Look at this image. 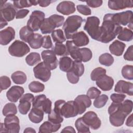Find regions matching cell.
Returning <instances> with one entry per match:
<instances>
[{
    "label": "cell",
    "instance_id": "24",
    "mask_svg": "<svg viewBox=\"0 0 133 133\" xmlns=\"http://www.w3.org/2000/svg\"><path fill=\"white\" fill-rule=\"evenodd\" d=\"M44 112L39 108L32 107L29 114V118L33 123L38 124L42 122L44 118Z\"/></svg>",
    "mask_w": 133,
    "mask_h": 133
},
{
    "label": "cell",
    "instance_id": "34",
    "mask_svg": "<svg viewBox=\"0 0 133 133\" xmlns=\"http://www.w3.org/2000/svg\"><path fill=\"white\" fill-rule=\"evenodd\" d=\"M41 60L40 55L36 52H31L25 58V62L30 66H33L36 64Z\"/></svg>",
    "mask_w": 133,
    "mask_h": 133
},
{
    "label": "cell",
    "instance_id": "33",
    "mask_svg": "<svg viewBox=\"0 0 133 133\" xmlns=\"http://www.w3.org/2000/svg\"><path fill=\"white\" fill-rule=\"evenodd\" d=\"M52 50L55 54L59 56H67L69 55L66 46L63 44L55 43Z\"/></svg>",
    "mask_w": 133,
    "mask_h": 133
},
{
    "label": "cell",
    "instance_id": "47",
    "mask_svg": "<svg viewBox=\"0 0 133 133\" xmlns=\"http://www.w3.org/2000/svg\"><path fill=\"white\" fill-rule=\"evenodd\" d=\"M107 71L105 69L98 67L92 70L90 74V78L93 81H96L97 78L102 75L106 74Z\"/></svg>",
    "mask_w": 133,
    "mask_h": 133
},
{
    "label": "cell",
    "instance_id": "32",
    "mask_svg": "<svg viewBox=\"0 0 133 133\" xmlns=\"http://www.w3.org/2000/svg\"><path fill=\"white\" fill-rule=\"evenodd\" d=\"M76 129L78 133H90L89 127L83 121L82 117L76 119L75 123Z\"/></svg>",
    "mask_w": 133,
    "mask_h": 133
},
{
    "label": "cell",
    "instance_id": "45",
    "mask_svg": "<svg viewBox=\"0 0 133 133\" xmlns=\"http://www.w3.org/2000/svg\"><path fill=\"white\" fill-rule=\"evenodd\" d=\"M74 71L79 77L82 76L84 73V66L82 62L73 61V66L71 69Z\"/></svg>",
    "mask_w": 133,
    "mask_h": 133
},
{
    "label": "cell",
    "instance_id": "44",
    "mask_svg": "<svg viewBox=\"0 0 133 133\" xmlns=\"http://www.w3.org/2000/svg\"><path fill=\"white\" fill-rule=\"evenodd\" d=\"M82 62H86L90 60L92 57V54L91 50L88 48L84 47L79 48Z\"/></svg>",
    "mask_w": 133,
    "mask_h": 133
},
{
    "label": "cell",
    "instance_id": "29",
    "mask_svg": "<svg viewBox=\"0 0 133 133\" xmlns=\"http://www.w3.org/2000/svg\"><path fill=\"white\" fill-rule=\"evenodd\" d=\"M28 43L32 48L38 49L42 46L43 36L39 33H34Z\"/></svg>",
    "mask_w": 133,
    "mask_h": 133
},
{
    "label": "cell",
    "instance_id": "5",
    "mask_svg": "<svg viewBox=\"0 0 133 133\" xmlns=\"http://www.w3.org/2000/svg\"><path fill=\"white\" fill-rule=\"evenodd\" d=\"M100 20L96 16L88 17L84 26V29L94 39L99 41L101 35V29L99 26Z\"/></svg>",
    "mask_w": 133,
    "mask_h": 133
},
{
    "label": "cell",
    "instance_id": "28",
    "mask_svg": "<svg viewBox=\"0 0 133 133\" xmlns=\"http://www.w3.org/2000/svg\"><path fill=\"white\" fill-rule=\"evenodd\" d=\"M73 64V60L68 56H64L60 58L59 62V68L63 72H68L69 71L72 69Z\"/></svg>",
    "mask_w": 133,
    "mask_h": 133
},
{
    "label": "cell",
    "instance_id": "19",
    "mask_svg": "<svg viewBox=\"0 0 133 133\" xmlns=\"http://www.w3.org/2000/svg\"><path fill=\"white\" fill-rule=\"evenodd\" d=\"M15 37V31L14 28L8 26L0 32V44L6 45L12 41Z\"/></svg>",
    "mask_w": 133,
    "mask_h": 133
},
{
    "label": "cell",
    "instance_id": "54",
    "mask_svg": "<svg viewBox=\"0 0 133 133\" xmlns=\"http://www.w3.org/2000/svg\"><path fill=\"white\" fill-rule=\"evenodd\" d=\"M52 43L51 37L49 35H45L43 36V43L42 47L45 49H49L52 47Z\"/></svg>",
    "mask_w": 133,
    "mask_h": 133
},
{
    "label": "cell",
    "instance_id": "13",
    "mask_svg": "<svg viewBox=\"0 0 133 133\" xmlns=\"http://www.w3.org/2000/svg\"><path fill=\"white\" fill-rule=\"evenodd\" d=\"M82 118L85 123L92 129H99L101 125V122L97 114L94 111H88L83 116Z\"/></svg>",
    "mask_w": 133,
    "mask_h": 133
},
{
    "label": "cell",
    "instance_id": "63",
    "mask_svg": "<svg viewBox=\"0 0 133 133\" xmlns=\"http://www.w3.org/2000/svg\"><path fill=\"white\" fill-rule=\"evenodd\" d=\"M24 132H36V131L33 128L28 127L25 129V130H24Z\"/></svg>",
    "mask_w": 133,
    "mask_h": 133
},
{
    "label": "cell",
    "instance_id": "21",
    "mask_svg": "<svg viewBox=\"0 0 133 133\" xmlns=\"http://www.w3.org/2000/svg\"><path fill=\"white\" fill-rule=\"evenodd\" d=\"M108 4L109 8L114 10H119L133 7V2L132 1H109Z\"/></svg>",
    "mask_w": 133,
    "mask_h": 133
},
{
    "label": "cell",
    "instance_id": "18",
    "mask_svg": "<svg viewBox=\"0 0 133 133\" xmlns=\"http://www.w3.org/2000/svg\"><path fill=\"white\" fill-rule=\"evenodd\" d=\"M24 90L22 87L19 86H13L7 91L6 97L9 101L12 102H16L20 99L24 94Z\"/></svg>",
    "mask_w": 133,
    "mask_h": 133
},
{
    "label": "cell",
    "instance_id": "39",
    "mask_svg": "<svg viewBox=\"0 0 133 133\" xmlns=\"http://www.w3.org/2000/svg\"><path fill=\"white\" fill-rule=\"evenodd\" d=\"M3 115L7 116L10 115H16L17 113V107L14 103H8L6 104L2 110Z\"/></svg>",
    "mask_w": 133,
    "mask_h": 133
},
{
    "label": "cell",
    "instance_id": "23",
    "mask_svg": "<svg viewBox=\"0 0 133 133\" xmlns=\"http://www.w3.org/2000/svg\"><path fill=\"white\" fill-rule=\"evenodd\" d=\"M65 45L66 46L69 55L74 60L82 62L79 48L76 46L72 41H67Z\"/></svg>",
    "mask_w": 133,
    "mask_h": 133
},
{
    "label": "cell",
    "instance_id": "53",
    "mask_svg": "<svg viewBox=\"0 0 133 133\" xmlns=\"http://www.w3.org/2000/svg\"><path fill=\"white\" fill-rule=\"evenodd\" d=\"M126 97V95L123 94H116L114 93L112 94L111 96V99L113 102L116 103H121L122 102L125 98Z\"/></svg>",
    "mask_w": 133,
    "mask_h": 133
},
{
    "label": "cell",
    "instance_id": "35",
    "mask_svg": "<svg viewBox=\"0 0 133 133\" xmlns=\"http://www.w3.org/2000/svg\"><path fill=\"white\" fill-rule=\"evenodd\" d=\"M33 34V32L27 26H23L19 31L20 38L22 41L25 42V43H28L29 39Z\"/></svg>",
    "mask_w": 133,
    "mask_h": 133
},
{
    "label": "cell",
    "instance_id": "15",
    "mask_svg": "<svg viewBox=\"0 0 133 133\" xmlns=\"http://www.w3.org/2000/svg\"><path fill=\"white\" fill-rule=\"evenodd\" d=\"M74 101L77 106L78 114L79 115L84 113L86 109L89 108L91 105V101L87 95H78Z\"/></svg>",
    "mask_w": 133,
    "mask_h": 133
},
{
    "label": "cell",
    "instance_id": "7",
    "mask_svg": "<svg viewBox=\"0 0 133 133\" xmlns=\"http://www.w3.org/2000/svg\"><path fill=\"white\" fill-rule=\"evenodd\" d=\"M45 14L42 11H33L27 22L26 26L33 32L37 31L40 29L41 24L45 19Z\"/></svg>",
    "mask_w": 133,
    "mask_h": 133
},
{
    "label": "cell",
    "instance_id": "52",
    "mask_svg": "<svg viewBox=\"0 0 133 133\" xmlns=\"http://www.w3.org/2000/svg\"><path fill=\"white\" fill-rule=\"evenodd\" d=\"M76 8L77 11L81 14L85 16H89L91 14L90 9L87 5H77Z\"/></svg>",
    "mask_w": 133,
    "mask_h": 133
},
{
    "label": "cell",
    "instance_id": "60",
    "mask_svg": "<svg viewBox=\"0 0 133 133\" xmlns=\"http://www.w3.org/2000/svg\"><path fill=\"white\" fill-rule=\"evenodd\" d=\"M61 132H73L75 133L76 131L74 128L72 126H67L64 127L61 131Z\"/></svg>",
    "mask_w": 133,
    "mask_h": 133
},
{
    "label": "cell",
    "instance_id": "64",
    "mask_svg": "<svg viewBox=\"0 0 133 133\" xmlns=\"http://www.w3.org/2000/svg\"><path fill=\"white\" fill-rule=\"evenodd\" d=\"M1 132H7V130L6 129L4 126V124L1 123V130H0Z\"/></svg>",
    "mask_w": 133,
    "mask_h": 133
},
{
    "label": "cell",
    "instance_id": "25",
    "mask_svg": "<svg viewBox=\"0 0 133 133\" xmlns=\"http://www.w3.org/2000/svg\"><path fill=\"white\" fill-rule=\"evenodd\" d=\"M61 127V124H55L50 121L44 122L39 127V133H51L56 132Z\"/></svg>",
    "mask_w": 133,
    "mask_h": 133
},
{
    "label": "cell",
    "instance_id": "12",
    "mask_svg": "<svg viewBox=\"0 0 133 133\" xmlns=\"http://www.w3.org/2000/svg\"><path fill=\"white\" fill-rule=\"evenodd\" d=\"M4 124L7 132L18 133L19 132L20 129L19 119L15 115H10L6 116Z\"/></svg>",
    "mask_w": 133,
    "mask_h": 133
},
{
    "label": "cell",
    "instance_id": "50",
    "mask_svg": "<svg viewBox=\"0 0 133 133\" xmlns=\"http://www.w3.org/2000/svg\"><path fill=\"white\" fill-rule=\"evenodd\" d=\"M66 77L69 82L73 84L77 83L79 79V76L72 70H70L69 71L66 72Z\"/></svg>",
    "mask_w": 133,
    "mask_h": 133
},
{
    "label": "cell",
    "instance_id": "4",
    "mask_svg": "<svg viewBox=\"0 0 133 133\" xmlns=\"http://www.w3.org/2000/svg\"><path fill=\"white\" fill-rule=\"evenodd\" d=\"M83 22V19L79 16L72 15L68 17L63 23L62 28L65 38L68 39H72L73 35L77 32Z\"/></svg>",
    "mask_w": 133,
    "mask_h": 133
},
{
    "label": "cell",
    "instance_id": "56",
    "mask_svg": "<svg viewBox=\"0 0 133 133\" xmlns=\"http://www.w3.org/2000/svg\"><path fill=\"white\" fill-rule=\"evenodd\" d=\"M87 6L92 8H97L101 6L102 4L103 1L101 0H91L85 1Z\"/></svg>",
    "mask_w": 133,
    "mask_h": 133
},
{
    "label": "cell",
    "instance_id": "27",
    "mask_svg": "<svg viewBox=\"0 0 133 133\" xmlns=\"http://www.w3.org/2000/svg\"><path fill=\"white\" fill-rule=\"evenodd\" d=\"M56 28V25L54 22L48 18H45V19L42 22L40 30L42 34H46L51 33Z\"/></svg>",
    "mask_w": 133,
    "mask_h": 133
},
{
    "label": "cell",
    "instance_id": "41",
    "mask_svg": "<svg viewBox=\"0 0 133 133\" xmlns=\"http://www.w3.org/2000/svg\"><path fill=\"white\" fill-rule=\"evenodd\" d=\"M108 97L105 94L99 95L94 101V105L95 108L100 109L103 107L108 100Z\"/></svg>",
    "mask_w": 133,
    "mask_h": 133
},
{
    "label": "cell",
    "instance_id": "55",
    "mask_svg": "<svg viewBox=\"0 0 133 133\" xmlns=\"http://www.w3.org/2000/svg\"><path fill=\"white\" fill-rule=\"evenodd\" d=\"M132 50L133 46L132 45H130L127 49L126 52L124 55V58L126 60L132 61L133 60V56H132Z\"/></svg>",
    "mask_w": 133,
    "mask_h": 133
},
{
    "label": "cell",
    "instance_id": "2",
    "mask_svg": "<svg viewBox=\"0 0 133 133\" xmlns=\"http://www.w3.org/2000/svg\"><path fill=\"white\" fill-rule=\"evenodd\" d=\"M54 110L65 118L73 117L78 114V108L74 101L65 102L64 100H58L55 102Z\"/></svg>",
    "mask_w": 133,
    "mask_h": 133
},
{
    "label": "cell",
    "instance_id": "11",
    "mask_svg": "<svg viewBox=\"0 0 133 133\" xmlns=\"http://www.w3.org/2000/svg\"><path fill=\"white\" fill-rule=\"evenodd\" d=\"M42 58L45 65L51 70L57 68L58 60L56 55L52 50H45L41 53Z\"/></svg>",
    "mask_w": 133,
    "mask_h": 133
},
{
    "label": "cell",
    "instance_id": "3",
    "mask_svg": "<svg viewBox=\"0 0 133 133\" xmlns=\"http://www.w3.org/2000/svg\"><path fill=\"white\" fill-rule=\"evenodd\" d=\"M108 113L110 115V122L115 127L122 126L126 117L129 115L123 109L122 102H112L108 108Z\"/></svg>",
    "mask_w": 133,
    "mask_h": 133
},
{
    "label": "cell",
    "instance_id": "58",
    "mask_svg": "<svg viewBox=\"0 0 133 133\" xmlns=\"http://www.w3.org/2000/svg\"><path fill=\"white\" fill-rule=\"evenodd\" d=\"M34 99V97L33 94L30 93H26L22 96L19 101H28L32 103Z\"/></svg>",
    "mask_w": 133,
    "mask_h": 133
},
{
    "label": "cell",
    "instance_id": "22",
    "mask_svg": "<svg viewBox=\"0 0 133 133\" xmlns=\"http://www.w3.org/2000/svg\"><path fill=\"white\" fill-rule=\"evenodd\" d=\"M72 39L73 43L78 47L86 46L89 42L88 37L83 31L75 33L73 35Z\"/></svg>",
    "mask_w": 133,
    "mask_h": 133
},
{
    "label": "cell",
    "instance_id": "8",
    "mask_svg": "<svg viewBox=\"0 0 133 133\" xmlns=\"http://www.w3.org/2000/svg\"><path fill=\"white\" fill-rule=\"evenodd\" d=\"M112 19L114 21L119 25H126L132 29V12L127 10L116 14H112Z\"/></svg>",
    "mask_w": 133,
    "mask_h": 133
},
{
    "label": "cell",
    "instance_id": "59",
    "mask_svg": "<svg viewBox=\"0 0 133 133\" xmlns=\"http://www.w3.org/2000/svg\"><path fill=\"white\" fill-rule=\"evenodd\" d=\"M53 2L52 1H38V4L42 7H46Z\"/></svg>",
    "mask_w": 133,
    "mask_h": 133
},
{
    "label": "cell",
    "instance_id": "30",
    "mask_svg": "<svg viewBox=\"0 0 133 133\" xmlns=\"http://www.w3.org/2000/svg\"><path fill=\"white\" fill-rule=\"evenodd\" d=\"M11 78L13 82L16 84H23L27 79L26 74L21 71L14 72L11 75Z\"/></svg>",
    "mask_w": 133,
    "mask_h": 133
},
{
    "label": "cell",
    "instance_id": "62",
    "mask_svg": "<svg viewBox=\"0 0 133 133\" xmlns=\"http://www.w3.org/2000/svg\"><path fill=\"white\" fill-rule=\"evenodd\" d=\"M7 25V21L4 19L3 17H1V22H0V25H1V29L3 28L4 26H6Z\"/></svg>",
    "mask_w": 133,
    "mask_h": 133
},
{
    "label": "cell",
    "instance_id": "61",
    "mask_svg": "<svg viewBox=\"0 0 133 133\" xmlns=\"http://www.w3.org/2000/svg\"><path fill=\"white\" fill-rule=\"evenodd\" d=\"M126 125L127 126L129 127H132L133 126V123H132V114H131L127 118L126 122Z\"/></svg>",
    "mask_w": 133,
    "mask_h": 133
},
{
    "label": "cell",
    "instance_id": "1",
    "mask_svg": "<svg viewBox=\"0 0 133 133\" xmlns=\"http://www.w3.org/2000/svg\"><path fill=\"white\" fill-rule=\"evenodd\" d=\"M101 29V35L99 42L108 43L114 39L119 33L123 28L115 23L112 19V14H105L103 17V21Z\"/></svg>",
    "mask_w": 133,
    "mask_h": 133
},
{
    "label": "cell",
    "instance_id": "46",
    "mask_svg": "<svg viewBox=\"0 0 133 133\" xmlns=\"http://www.w3.org/2000/svg\"><path fill=\"white\" fill-rule=\"evenodd\" d=\"M31 102L28 101H19L18 109L19 112L23 115L26 114L30 110Z\"/></svg>",
    "mask_w": 133,
    "mask_h": 133
},
{
    "label": "cell",
    "instance_id": "10",
    "mask_svg": "<svg viewBox=\"0 0 133 133\" xmlns=\"http://www.w3.org/2000/svg\"><path fill=\"white\" fill-rule=\"evenodd\" d=\"M33 70L35 77L43 82H47L50 78L51 70L45 65L44 62L38 63Z\"/></svg>",
    "mask_w": 133,
    "mask_h": 133
},
{
    "label": "cell",
    "instance_id": "49",
    "mask_svg": "<svg viewBox=\"0 0 133 133\" xmlns=\"http://www.w3.org/2000/svg\"><path fill=\"white\" fill-rule=\"evenodd\" d=\"M11 85V81L7 76H2L0 77V91L7 89Z\"/></svg>",
    "mask_w": 133,
    "mask_h": 133
},
{
    "label": "cell",
    "instance_id": "43",
    "mask_svg": "<svg viewBox=\"0 0 133 133\" xmlns=\"http://www.w3.org/2000/svg\"><path fill=\"white\" fill-rule=\"evenodd\" d=\"M48 120L54 124H61L63 121V118L62 115L57 114L52 110L48 114Z\"/></svg>",
    "mask_w": 133,
    "mask_h": 133
},
{
    "label": "cell",
    "instance_id": "36",
    "mask_svg": "<svg viewBox=\"0 0 133 133\" xmlns=\"http://www.w3.org/2000/svg\"><path fill=\"white\" fill-rule=\"evenodd\" d=\"M14 6L15 7L19 9L29 7L33 5L36 6L38 4V1H26V0H20L14 1L13 2Z\"/></svg>",
    "mask_w": 133,
    "mask_h": 133
},
{
    "label": "cell",
    "instance_id": "31",
    "mask_svg": "<svg viewBox=\"0 0 133 133\" xmlns=\"http://www.w3.org/2000/svg\"><path fill=\"white\" fill-rule=\"evenodd\" d=\"M117 38L125 42L131 41L133 38V32L131 30L127 28H123L118 34Z\"/></svg>",
    "mask_w": 133,
    "mask_h": 133
},
{
    "label": "cell",
    "instance_id": "57",
    "mask_svg": "<svg viewBox=\"0 0 133 133\" xmlns=\"http://www.w3.org/2000/svg\"><path fill=\"white\" fill-rule=\"evenodd\" d=\"M29 12V10L26 9H20L17 11L16 15V18L18 19H22L24 17H25L27 15Z\"/></svg>",
    "mask_w": 133,
    "mask_h": 133
},
{
    "label": "cell",
    "instance_id": "17",
    "mask_svg": "<svg viewBox=\"0 0 133 133\" xmlns=\"http://www.w3.org/2000/svg\"><path fill=\"white\" fill-rule=\"evenodd\" d=\"M114 91L119 94H126L132 96L133 95V84L131 82L120 80L115 85Z\"/></svg>",
    "mask_w": 133,
    "mask_h": 133
},
{
    "label": "cell",
    "instance_id": "9",
    "mask_svg": "<svg viewBox=\"0 0 133 133\" xmlns=\"http://www.w3.org/2000/svg\"><path fill=\"white\" fill-rule=\"evenodd\" d=\"M52 102L44 94L36 96L32 102V107L41 109L46 114H49L51 111Z\"/></svg>",
    "mask_w": 133,
    "mask_h": 133
},
{
    "label": "cell",
    "instance_id": "6",
    "mask_svg": "<svg viewBox=\"0 0 133 133\" xmlns=\"http://www.w3.org/2000/svg\"><path fill=\"white\" fill-rule=\"evenodd\" d=\"M30 51L29 46L24 42L20 40L15 41L9 47L8 52L14 57H22Z\"/></svg>",
    "mask_w": 133,
    "mask_h": 133
},
{
    "label": "cell",
    "instance_id": "42",
    "mask_svg": "<svg viewBox=\"0 0 133 133\" xmlns=\"http://www.w3.org/2000/svg\"><path fill=\"white\" fill-rule=\"evenodd\" d=\"M133 66L132 65H125L122 69V75L123 77L128 80L133 79L132 74Z\"/></svg>",
    "mask_w": 133,
    "mask_h": 133
},
{
    "label": "cell",
    "instance_id": "26",
    "mask_svg": "<svg viewBox=\"0 0 133 133\" xmlns=\"http://www.w3.org/2000/svg\"><path fill=\"white\" fill-rule=\"evenodd\" d=\"M125 47V43L115 40L109 46V50L112 54L116 56H120L123 54Z\"/></svg>",
    "mask_w": 133,
    "mask_h": 133
},
{
    "label": "cell",
    "instance_id": "38",
    "mask_svg": "<svg viewBox=\"0 0 133 133\" xmlns=\"http://www.w3.org/2000/svg\"><path fill=\"white\" fill-rule=\"evenodd\" d=\"M99 63L103 65L109 66L114 62V58L109 53H104L99 57Z\"/></svg>",
    "mask_w": 133,
    "mask_h": 133
},
{
    "label": "cell",
    "instance_id": "48",
    "mask_svg": "<svg viewBox=\"0 0 133 133\" xmlns=\"http://www.w3.org/2000/svg\"><path fill=\"white\" fill-rule=\"evenodd\" d=\"M49 18L54 22L56 26V28H59L62 25H63V22L64 21V17L63 16L57 14L51 15Z\"/></svg>",
    "mask_w": 133,
    "mask_h": 133
},
{
    "label": "cell",
    "instance_id": "14",
    "mask_svg": "<svg viewBox=\"0 0 133 133\" xmlns=\"http://www.w3.org/2000/svg\"><path fill=\"white\" fill-rule=\"evenodd\" d=\"M15 6L9 2H6L5 4L0 6L1 17H3L7 22L14 19L16 15V10Z\"/></svg>",
    "mask_w": 133,
    "mask_h": 133
},
{
    "label": "cell",
    "instance_id": "40",
    "mask_svg": "<svg viewBox=\"0 0 133 133\" xmlns=\"http://www.w3.org/2000/svg\"><path fill=\"white\" fill-rule=\"evenodd\" d=\"M29 89L33 92H40L44 90L45 85L38 81H32L29 85Z\"/></svg>",
    "mask_w": 133,
    "mask_h": 133
},
{
    "label": "cell",
    "instance_id": "51",
    "mask_svg": "<svg viewBox=\"0 0 133 133\" xmlns=\"http://www.w3.org/2000/svg\"><path fill=\"white\" fill-rule=\"evenodd\" d=\"M101 93V91L97 88L95 87H91L87 90V95L90 99H94L100 95Z\"/></svg>",
    "mask_w": 133,
    "mask_h": 133
},
{
    "label": "cell",
    "instance_id": "20",
    "mask_svg": "<svg viewBox=\"0 0 133 133\" xmlns=\"http://www.w3.org/2000/svg\"><path fill=\"white\" fill-rule=\"evenodd\" d=\"M57 11L64 15H70L74 13L76 8L74 3L72 1H62L57 6Z\"/></svg>",
    "mask_w": 133,
    "mask_h": 133
},
{
    "label": "cell",
    "instance_id": "16",
    "mask_svg": "<svg viewBox=\"0 0 133 133\" xmlns=\"http://www.w3.org/2000/svg\"><path fill=\"white\" fill-rule=\"evenodd\" d=\"M96 81L97 86L103 91L110 90L114 85L113 78L106 74L101 75Z\"/></svg>",
    "mask_w": 133,
    "mask_h": 133
},
{
    "label": "cell",
    "instance_id": "37",
    "mask_svg": "<svg viewBox=\"0 0 133 133\" xmlns=\"http://www.w3.org/2000/svg\"><path fill=\"white\" fill-rule=\"evenodd\" d=\"M51 37L55 43L62 44V43L66 41L65 36L61 29L54 30L51 33Z\"/></svg>",
    "mask_w": 133,
    "mask_h": 133
}]
</instances>
